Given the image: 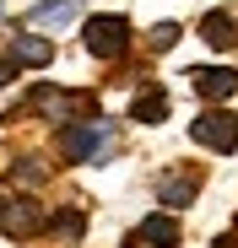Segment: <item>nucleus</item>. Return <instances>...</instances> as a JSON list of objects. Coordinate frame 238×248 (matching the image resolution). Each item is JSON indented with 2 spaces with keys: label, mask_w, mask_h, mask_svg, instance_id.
Masks as SVG:
<instances>
[{
  "label": "nucleus",
  "mask_w": 238,
  "mask_h": 248,
  "mask_svg": "<svg viewBox=\"0 0 238 248\" xmlns=\"http://www.w3.org/2000/svg\"><path fill=\"white\" fill-rule=\"evenodd\" d=\"M60 151H65L70 162H108V151H114V124H108V119L70 124V130L60 135Z\"/></svg>",
  "instance_id": "f257e3e1"
},
{
  "label": "nucleus",
  "mask_w": 238,
  "mask_h": 248,
  "mask_svg": "<svg viewBox=\"0 0 238 248\" xmlns=\"http://www.w3.org/2000/svg\"><path fill=\"white\" fill-rule=\"evenodd\" d=\"M82 38H87V54L119 60V54L130 49V22H125V16H87V22H82Z\"/></svg>",
  "instance_id": "f03ea898"
},
{
  "label": "nucleus",
  "mask_w": 238,
  "mask_h": 248,
  "mask_svg": "<svg viewBox=\"0 0 238 248\" xmlns=\"http://www.w3.org/2000/svg\"><path fill=\"white\" fill-rule=\"evenodd\" d=\"M189 140L227 156V151L238 146V113H201V119L189 124Z\"/></svg>",
  "instance_id": "7ed1b4c3"
},
{
  "label": "nucleus",
  "mask_w": 238,
  "mask_h": 248,
  "mask_svg": "<svg viewBox=\"0 0 238 248\" xmlns=\"http://www.w3.org/2000/svg\"><path fill=\"white\" fill-rule=\"evenodd\" d=\"M0 227H6L11 237H33L38 227H44V211H38L33 200H17L11 189H0Z\"/></svg>",
  "instance_id": "20e7f679"
},
{
  "label": "nucleus",
  "mask_w": 238,
  "mask_h": 248,
  "mask_svg": "<svg viewBox=\"0 0 238 248\" xmlns=\"http://www.w3.org/2000/svg\"><path fill=\"white\" fill-rule=\"evenodd\" d=\"M195 92H201L206 103H227V97L238 92V70H227V65H201V70H195Z\"/></svg>",
  "instance_id": "39448f33"
},
{
  "label": "nucleus",
  "mask_w": 238,
  "mask_h": 248,
  "mask_svg": "<svg viewBox=\"0 0 238 248\" xmlns=\"http://www.w3.org/2000/svg\"><path fill=\"white\" fill-rule=\"evenodd\" d=\"M54 60V44L44 32H17L11 38V65H27V70H38V65H49Z\"/></svg>",
  "instance_id": "423d86ee"
},
{
  "label": "nucleus",
  "mask_w": 238,
  "mask_h": 248,
  "mask_svg": "<svg viewBox=\"0 0 238 248\" xmlns=\"http://www.w3.org/2000/svg\"><path fill=\"white\" fill-rule=\"evenodd\" d=\"M130 113H136L141 124H163V119H168V92H163V87H141L136 103H130Z\"/></svg>",
  "instance_id": "0eeeda50"
},
{
  "label": "nucleus",
  "mask_w": 238,
  "mask_h": 248,
  "mask_svg": "<svg viewBox=\"0 0 238 248\" xmlns=\"http://www.w3.org/2000/svg\"><path fill=\"white\" fill-rule=\"evenodd\" d=\"M152 243V248H179V221L173 216H146L141 227H136V243Z\"/></svg>",
  "instance_id": "6e6552de"
},
{
  "label": "nucleus",
  "mask_w": 238,
  "mask_h": 248,
  "mask_svg": "<svg viewBox=\"0 0 238 248\" xmlns=\"http://www.w3.org/2000/svg\"><path fill=\"white\" fill-rule=\"evenodd\" d=\"M157 200H163L168 211H189V205H195V178H179V173H168L163 184H157Z\"/></svg>",
  "instance_id": "1a4fd4ad"
},
{
  "label": "nucleus",
  "mask_w": 238,
  "mask_h": 248,
  "mask_svg": "<svg viewBox=\"0 0 238 248\" xmlns=\"http://www.w3.org/2000/svg\"><path fill=\"white\" fill-rule=\"evenodd\" d=\"M201 38H206L211 49H227L233 38H238V27H233V16H227V11H206V22H201Z\"/></svg>",
  "instance_id": "9d476101"
},
{
  "label": "nucleus",
  "mask_w": 238,
  "mask_h": 248,
  "mask_svg": "<svg viewBox=\"0 0 238 248\" xmlns=\"http://www.w3.org/2000/svg\"><path fill=\"white\" fill-rule=\"evenodd\" d=\"M76 11H82V0H44V6L33 11V27H60V22H70Z\"/></svg>",
  "instance_id": "9b49d317"
},
{
  "label": "nucleus",
  "mask_w": 238,
  "mask_h": 248,
  "mask_svg": "<svg viewBox=\"0 0 238 248\" xmlns=\"http://www.w3.org/2000/svg\"><path fill=\"white\" fill-rule=\"evenodd\" d=\"M27 108H33V113H65L70 97H65L60 87H49V81H44V87H33V92H27Z\"/></svg>",
  "instance_id": "f8f14e48"
},
{
  "label": "nucleus",
  "mask_w": 238,
  "mask_h": 248,
  "mask_svg": "<svg viewBox=\"0 0 238 248\" xmlns=\"http://www.w3.org/2000/svg\"><path fill=\"white\" fill-rule=\"evenodd\" d=\"M49 232H54L60 243H82V232H87V216H82V211H60V216L49 221Z\"/></svg>",
  "instance_id": "ddd939ff"
},
{
  "label": "nucleus",
  "mask_w": 238,
  "mask_h": 248,
  "mask_svg": "<svg viewBox=\"0 0 238 248\" xmlns=\"http://www.w3.org/2000/svg\"><path fill=\"white\" fill-rule=\"evenodd\" d=\"M179 32H184L179 22H157V27H152V49H157V54L173 49V44H179Z\"/></svg>",
  "instance_id": "4468645a"
},
{
  "label": "nucleus",
  "mask_w": 238,
  "mask_h": 248,
  "mask_svg": "<svg viewBox=\"0 0 238 248\" xmlns=\"http://www.w3.org/2000/svg\"><path fill=\"white\" fill-rule=\"evenodd\" d=\"M49 168H44V162H22V168H17V178H27V184H38V178H44Z\"/></svg>",
  "instance_id": "2eb2a0df"
},
{
  "label": "nucleus",
  "mask_w": 238,
  "mask_h": 248,
  "mask_svg": "<svg viewBox=\"0 0 238 248\" xmlns=\"http://www.w3.org/2000/svg\"><path fill=\"white\" fill-rule=\"evenodd\" d=\"M11 70H17L11 60H0V87H6V81H11Z\"/></svg>",
  "instance_id": "dca6fc26"
}]
</instances>
